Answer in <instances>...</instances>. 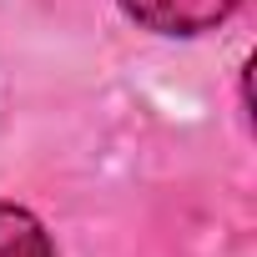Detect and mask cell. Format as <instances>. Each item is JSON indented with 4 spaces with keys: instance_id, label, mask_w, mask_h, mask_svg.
<instances>
[{
    "instance_id": "1",
    "label": "cell",
    "mask_w": 257,
    "mask_h": 257,
    "mask_svg": "<svg viewBox=\"0 0 257 257\" xmlns=\"http://www.w3.org/2000/svg\"><path fill=\"white\" fill-rule=\"evenodd\" d=\"M116 6L132 16L142 31H157V36H202V31H217L242 0H116Z\"/></svg>"
},
{
    "instance_id": "2",
    "label": "cell",
    "mask_w": 257,
    "mask_h": 257,
    "mask_svg": "<svg viewBox=\"0 0 257 257\" xmlns=\"http://www.w3.org/2000/svg\"><path fill=\"white\" fill-rule=\"evenodd\" d=\"M0 257H56V242L31 207L0 202Z\"/></svg>"
}]
</instances>
